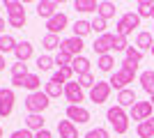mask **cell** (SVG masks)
Here are the masks:
<instances>
[{
  "label": "cell",
  "instance_id": "4",
  "mask_svg": "<svg viewBox=\"0 0 154 138\" xmlns=\"http://www.w3.org/2000/svg\"><path fill=\"white\" fill-rule=\"evenodd\" d=\"M152 111H154L152 101H136V104L131 106V113H129V118H131V120H136V122L140 124V122H145V120L154 118V115H152Z\"/></svg>",
  "mask_w": 154,
  "mask_h": 138
},
{
  "label": "cell",
  "instance_id": "36",
  "mask_svg": "<svg viewBox=\"0 0 154 138\" xmlns=\"http://www.w3.org/2000/svg\"><path fill=\"white\" fill-rule=\"evenodd\" d=\"M7 9V14H16V12H26V7H23V2H19V0H5V5H2Z\"/></svg>",
  "mask_w": 154,
  "mask_h": 138
},
{
  "label": "cell",
  "instance_id": "47",
  "mask_svg": "<svg viewBox=\"0 0 154 138\" xmlns=\"http://www.w3.org/2000/svg\"><path fill=\"white\" fill-rule=\"evenodd\" d=\"M2 69H5V55L0 53V72H2Z\"/></svg>",
  "mask_w": 154,
  "mask_h": 138
},
{
  "label": "cell",
  "instance_id": "2",
  "mask_svg": "<svg viewBox=\"0 0 154 138\" xmlns=\"http://www.w3.org/2000/svg\"><path fill=\"white\" fill-rule=\"evenodd\" d=\"M106 120H108V124L113 127V131L115 133H127V129H129V115H127V111H124L122 106H110L108 108V113H106Z\"/></svg>",
  "mask_w": 154,
  "mask_h": 138
},
{
  "label": "cell",
  "instance_id": "49",
  "mask_svg": "<svg viewBox=\"0 0 154 138\" xmlns=\"http://www.w3.org/2000/svg\"><path fill=\"white\" fill-rule=\"evenodd\" d=\"M0 138H2V127H0Z\"/></svg>",
  "mask_w": 154,
  "mask_h": 138
},
{
  "label": "cell",
  "instance_id": "21",
  "mask_svg": "<svg viewBox=\"0 0 154 138\" xmlns=\"http://www.w3.org/2000/svg\"><path fill=\"white\" fill-rule=\"evenodd\" d=\"M71 30H74V37H81V39H83L85 35L92 32V21L81 19V21H76V23H74V28H71Z\"/></svg>",
  "mask_w": 154,
  "mask_h": 138
},
{
  "label": "cell",
  "instance_id": "14",
  "mask_svg": "<svg viewBox=\"0 0 154 138\" xmlns=\"http://www.w3.org/2000/svg\"><path fill=\"white\" fill-rule=\"evenodd\" d=\"M154 46V39H152V32H145V30H140V32L136 35V48L138 51H152Z\"/></svg>",
  "mask_w": 154,
  "mask_h": 138
},
{
  "label": "cell",
  "instance_id": "30",
  "mask_svg": "<svg viewBox=\"0 0 154 138\" xmlns=\"http://www.w3.org/2000/svg\"><path fill=\"white\" fill-rule=\"evenodd\" d=\"M113 65H115V58H113L110 53H108V55H99V58H97V67H99L101 72H110Z\"/></svg>",
  "mask_w": 154,
  "mask_h": 138
},
{
  "label": "cell",
  "instance_id": "53",
  "mask_svg": "<svg viewBox=\"0 0 154 138\" xmlns=\"http://www.w3.org/2000/svg\"><path fill=\"white\" fill-rule=\"evenodd\" d=\"M152 32H154V28H152Z\"/></svg>",
  "mask_w": 154,
  "mask_h": 138
},
{
  "label": "cell",
  "instance_id": "52",
  "mask_svg": "<svg viewBox=\"0 0 154 138\" xmlns=\"http://www.w3.org/2000/svg\"><path fill=\"white\" fill-rule=\"evenodd\" d=\"M0 9H2V5H0Z\"/></svg>",
  "mask_w": 154,
  "mask_h": 138
},
{
  "label": "cell",
  "instance_id": "5",
  "mask_svg": "<svg viewBox=\"0 0 154 138\" xmlns=\"http://www.w3.org/2000/svg\"><path fill=\"white\" fill-rule=\"evenodd\" d=\"M64 97H67L69 106H81V101L85 99V92H83V87L78 85V81H69L64 85Z\"/></svg>",
  "mask_w": 154,
  "mask_h": 138
},
{
  "label": "cell",
  "instance_id": "42",
  "mask_svg": "<svg viewBox=\"0 0 154 138\" xmlns=\"http://www.w3.org/2000/svg\"><path fill=\"white\" fill-rule=\"evenodd\" d=\"M9 138H35V133L30 129H16V131H12Z\"/></svg>",
  "mask_w": 154,
  "mask_h": 138
},
{
  "label": "cell",
  "instance_id": "39",
  "mask_svg": "<svg viewBox=\"0 0 154 138\" xmlns=\"http://www.w3.org/2000/svg\"><path fill=\"white\" fill-rule=\"evenodd\" d=\"M127 48H129L127 37H117V35H115V41H113V51H115V53H120V51L127 53Z\"/></svg>",
  "mask_w": 154,
  "mask_h": 138
},
{
  "label": "cell",
  "instance_id": "15",
  "mask_svg": "<svg viewBox=\"0 0 154 138\" xmlns=\"http://www.w3.org/2000/svg\"><path fill=\"white\" fill-rule=\"evenodd\" d=\"M115 12H117V5L115 2H110V0H101L99 2V9H97V16H101V19H113L115 16Z\"/></svg>",
  "mask_w": 154,
  "mask_h": 138
},
{
  "label": "cell",
  "instance_id": "3",
  "mask_svg": "<svg viewBox=\"0 0 154 138\" xmlns=\"http://www.w3.org/2000/svg\"><path fill=\"white\" fill-rule=\"evenodd\" d=\"M48 106H51V97H48L44 90L30 92V94L26 97V111L30 113V115H42Z\"/></svg>",
  "mask_w": 154,
  "mask_h": 138
},
{
  "label": "cell",
  "instance_id": "44",
  "mask_svg": "<svg viewBox=\"0 0 154 138\" xmlns=\"http://www.w3.org/2000/svg\"><path fill=\"white\" fill-rule=\"evenodd\" d=\"M51 81H53V83H60V85H67V81H64L62 76H60V72H55V74H53V76H51Z\"/></svg>",
  "mask_w": 154,
  "mask_h": 138
},
{
  "label": "cell",
  "instance_id": "12",
  "mask_svg": "<svg viewBox=\"0 0 154 138\" xmlns=\"http://www.w3.org/2000/svg\"><path fill=\"white\" fill-rule=\"evenodd\" d=\"M83 39L81 37H67V39H62V46H60V51H67L69 55H74V58H78L81 55V51H83Z\"/></svg>",
  "mask_w": 154,
  "mask_h": 138
},
{
  "label": "cell",
  "instance_id": "27",
  "mask_svg": "<svg viewBox=\"0 0 154 138\" xmlns=\"http://www.w3.org/2000/svg\"><path fill=\"white\" fill-rule=\"evenodd\" d=\"M74 9H76V12H97V9H99V2H97V0H76V2H74Z\"/></svg>",
  "mask_w": 154,
  "mask_h": 138
},
{
  "label": "cell",
  "instance_id": "34",
  "mask_svg": "<svg viewBox=\"0 0 154 138\" xmlns=\"http://www.w3.org/2000/svg\"><path fill=\"white\" fill-rule=\"evenodd\" d=\"M71 62H74V55H69L67 51H58V55H55V65L58 67H71Z\"/></svg>",
  "mask_w": 154,
  "mask_h": 138
},
{
  "label": "cell",
  "instance_id": "23",
  "mask_svg": "<svg viewBox=\"0 0 154 138\" xmlns=\"http://www.w3.org/2000/svg\"><path fill=\"white\" fill-rule=\"evenodd\" d=\"M26 12H16V14H7V26L9 28H16V30H21V28L26 26Z\"/></svg>",
  "mask_w": 154,
  "mask_h": 138
},
{
  "label": "cell",
  "instance_id": "1",
  "mask_svg": "<svg viewBox=\"0 0 154 138\" xmlns=\"http://www.w3.org/2000/svg\"><path fill=\"white\" fill-rule=\"evenodd\" d=\"M136 74H138V67L129 65V62H122V67H120V69L110 76L108 83H110V87H115L117 92H120V90H127L129 83H134Z\"/></svg>",
  "mask_w": 154,
  "mask_h": 138
},
{
  "label": "cell",
  "instance_id": "37",
  "mask_svg": "<svg viewBox=\"0 0 154 138\" xmlns=\"http://www.w3.org/2000/svg\"><path fill=\"white\" fill-rule=\"evenodd\" d=\"M78 85L83 87V90H92L97 85V81H94L92 74H83V76H78Z\"/></svg>",
  "mask_w": 154,
  "mask_h": 138
},
{
  "label": "cell",
  "instance_id": "35",
  "mask_svg": "<svg viewBox=\"0 0 154 138\" xmlns=\"http://www.w3.org/2000/svg\"><path fill=\"white\" fill-rule=\"evenodd\" d=\"M122 21H124V23H127L129 28H131V30L140 26V16H138V12H127V14H124V16H122Z\"/></svg>",
  "mask_w": 154,
  "mask_h": 138
},
{
  "label": "cell",
  "instance_id": "16",
  "mask_svg": "<svg viewBox=\"0 0 154 138\" xmlns=\"http://www.w3.org/2000/svg\"><path fill=\"white\" fill-rule=\"evenodd\" d=\"M138 81H140V87L147 92L149 97H152V94H154V69H147V72H143L140 76H138Z\"/></svg>",
  "mask_w": 154,
  "mask_h": 138
},
{
  "label": "cell",
  "instance_id": "46",
  "mask_svg": "<svg viewBox=\"0 0 154 138\" xmlns=\"http://www.w3.org/2000/svg\"><path fill=\"white\" fill-rule=\"evenodd\" d=\"M2 32H5V19L0 16V37H2Z\"/></svg>",
  "mask_w": 154,
  "mask_h": 138
},
{
  "label": "cell",
  "instance_id": "9",
  "mask_svg": "<svg viewBox=\"0 0 154 138\" xmlns=\"http://www.w3.org/2000/svg\"><path fill=\"white\" fill-rule=\"evenodd\" d=\"M58 9H60V2L58 0H39L37 2V16L39 19H53L55 14H58Z\"/></svg>",
  "mask_w": 154,
  "mask_h": 138
},
{
  "label": "cell",
  "instance_id": "13",
  "mask_svg": "<svg viewBox=\"0 0 154 138\" xmlns=\"http://www.w3.org/2000/svg\"><path fill=\"white\" fill-rule=\"evenodd\" d=\"M58 133L60 138H78V129L71 120H58Z\"/></svg>",
  "mask_w": 154,
  "mask_h": 138
},
{
  "label": "cell",
  "instance_id": "48",
  "mask_svg": "<svg viewBox=\"0 0 154 138\" xmlns=\"http://www.w3.org/2000/svg\"><path fill=\"white\" fill-rule=\"evenodd\" d=\"M149 101H152V106H154V94H152V99H149Z\"/></svg>",
  "mask_w": 154,
  "mask_h": 138
},
{
  "label": "cell",
  "instance_id": "24",
  "mask_svg": "<svg viewBox=\"0 0 154 138\" xmlns=\"http://www.w3.org/2000/svg\"><path fill=\"white\" fill-rule=\"evenodd\" d=\"M42 46H44L46 51H55V48L60 51L62 41H60V37H58V35H51V32H46V35H44V39H42Z\"/></svg>",
  "mask_w": 154,
  "mask_h": 138
},
{
  "label": "cell",
  "instance_id": "20",
  "mask_svg": "<svg viewBox=\"0 0 154 138\" xmlns=\"http://www.w3.org/2000/svg\"><path fill=\"white\" fill-rule=\"evenodd\" d=\"M136 133H138V138H154V118L140 122L136 127Z\"/></svg>",
  "mask_w": 154,
  "mask_h": 138
},
{
  "label": "cell",
  "instance_id": "38",
  "mask_svg": "<svg viewBox=\"0 0 154 138\" xmlns=\"http://www.w3.org/2000/svg\"><path fill=\"white\" fill-rule=\"evenodd\" d=\"M106 28H108V21L106 19H101V16H94V19H92V30H94V32L106 35Z\"/></svg>",
  "mask_w": 154,
  "mask_h": 138
},
{
  "label": "cell",
  "instance_id": "11",
  "mask_svg": "<svg viewBox=\"0 0 154 138\" xmlns=\"http://www.w3.org/2000/svg\"><path fill=\"white\" fill-rule=\"evenodd\" d=\"M67 26H69V19H67V14H64V12H58L55 16H53V19H48V21H46V30H48L51 35L62 32V30H64Z\"/></svg>",
  "mask_w": 154,
  "mask_h": 138
},
{
  "label": "cell",
  "instance_id": "18",
  "mask_svg": "<svg viewBox=\"0 0 154 138\" xmlns=\"http://www.w3.org/2000/svg\"><path fill=\"white\" fill-rule=\"evenodd\" d=\"M138 99H136V92L134 90H120L117 92V106H122V108H127V106H134Z\"/></svg>",
  "mask_w": 154,
  "mask_h": 138
},
{
  "label": "cell",
  "instance_id": "50",
  "mask_svg": "<svg viewBox=\"0 0 154 138\" xmlns=\"http://www.w3.org/2000/svg\"><path fill=\"white\" fill-rule=\"evenodd\" d=\"M152 55H154V46H152Z\"/></svg>",
  "mask_w": 154,
  "mask_h": 138
},
{
  "label": "cell",
  "instance_id": "31",
  "mask_svg": "<svg viewBox=\"0 0 154 138\" xmlns=\"http://www.w3.org/2000/svg\"><path fill=\"white\" fill-rule=\"evenodd\" d=\"M44 92H46V94H48L51 99H55V97H60V94H64V85L48 81V83H46V87H44Z\"/></svg>",
  "mask_w": 154,
  "mask_h": 138
},
{
  "label": "cell",
  "instance_id": "32",
  "mask_svg": "<svg viewBox=\"0 0 154 138\" xmlns=\"http://www.w3.org/2000/svg\"><path fill=\"white\" fill-rule=\"evenodd\" d=\"M53 65H55V58H51V55H39L37 58V69L39 72H48Z\"/></svg>",
  "mask_w": 154,
  "mask_h": 138
},
{
  "label": "cell",
  "instance_id": "10",
  "mask_svg": "<svg viewBox=\"0 0 154 138\" xmlns=\"http://www.w3.org/2000/svg\"><path fill=\"white\" fill-rule=\"evenodd\" d=\"M67 120H71L74 124H85L90 122V111L85 106H67Z\"/></svg>",
  "mask_w": 154,
  "mask_h": 138
},
{
  "label": "cell",
  "instance_id": "28",
  "mask_svg": "<svg viewBox=\"0 0 154 138\" xmlns=\"http://www.w3.org/2000/svg\"><path fill=\"white\" fill-rule=\"evenodd\" d=\"M136 7H138V16H140V19H152V12H154L152 0H140Z\"/></svg>",
  "mask_w": 154,
  "mask_h": 138
},
{
  "label": "cell",
  "instance_id": "40",
  "mask_svg": "<svg viewBox=\"0 0 154 138\" xmlns=\"http://www.w3.org/2000/svg\"><path fill=\"white\" fill-rule=\"evenodd\" d=\"M108 129H103V127H97V129H90V131L85 133V138H108Z\"/></svg>",
  "mask_w": 154,
  "mask_h": 138
},
{
  "label": "cell",
  "instance_id": "43",
  "mask_svg": "<svg viewBox=\"0 0 154 138\" xmlns=\"http://www.w3.org/2000/svg\"><path fill=\"white\" fill-rule=\"evenodd\" d=\"M58 72H60V76H62V78L67 81V83H69V81H71V76H74V69H71V67H60Z\"/></svg>",
  "mask_w": 154,
  "mask_h": 138
},
{
  "label": "cell",
  "instance_id": "8",
  "mask_svg": "<svg viewBox=\"0 0 154 138\" xmlns=\"http://www.w3.org/2000/svg\"><path fill=\"white\" fill-rule=\"evenodd\" d=\"M113 41H115V35H110V32L99 35L94 39V44H92V48H94L97 55H108V53L113 51Z\"/></svg>",
  "mask_w": 154,
  "mask_h": 138
},
{
  "label": "cell",
  "instance_id": "7",
  "mask_svg": "<svg viewBox=\"0 0 154 138\" xmlns=\"http://www.w3.org/2000/svg\"><path fill=\"white\" fill-rule=\"evenodd\" d=\"M14 101H16V94H14V90H12V87H2V90H0V118L12 115V111H14Z\"/></svg>",
  "mask_w": 154,
  "mask_h": 138
},
{
  "label": "cell",
  "instance_id": "29",
  "mask_svg": "<svg viewBox=\"0 0 154 138\" xmlns=\"http://www.w3.org/2000/svg\"><path fill=\"white\" fill-rule=\"evenodd\" d=\"M23 87L30 92H39V87H42V78H39L37 74H28L26 81H23Z\"/></svg>",
  "mask_w": 154,
  "mask_h": 138
},
{
  "label": "cell",
  "instance_id": "25",
  "mask_svg": "<svg viewBox=\"0 0 154 138\" xmlns=\"http://www.w3.org/2000/svg\"><path fill=\"white\" fill-rule=\"evenodd\" d=\"M140 60H143V51H138V48H134V46H129L127 53H124V62L138 67V65H140Z\"/></svg>",
  "mask_w": 154,
  "mask_h": 138
},
{
  "label": "cell",
  "instance_id": "41",
  "mask_svg": "<svg viewBox=\"0 0 154 138\" xmlns=\"http://www.w3.org/2000/svg\"><path fill=\"white\" fill-rule=\"evenodd\" d=\"M131 32H134V30H131L122 19L117 21V26H115V35H117V37H127V35H131Z\"/></svg>",
  "mask_w": 154,
  "mask_h": 138
},
{
  "label": "cell",
  "instance_id": "17",
  "mask_svg": "<svg viewBox=\"0 0 154 138\" xmlns=\"http://www.w3.org/2000/svg\"><path fill=\"white\" fill-rule=\"evenodd\" d=\"M14 55H16V60H19V62H28V60L32 58V44H30V41H19V46H16Z\"/></svg>",
  "mask_w": 154,
  "mask_h": 138
},
{
  "label": "cell",
  "instance_id": "33",
  "mask_svg": "<svg viewBox=\"0 0 154 138\" xmlns=\"http://www.w3.org/2000/svg\"><path fill=\"white\" fill-rule=\"evenodd\" d=\"M28 65L26 62H16V65H12V78H26L28 76Z\"/></svg>",
  "mask_w": 154,
  "mask_h": 138
},
{
  "label": "cell",
  "instance_id": "19",
  "mask_svg": "<svg viewBox=\"0 0 154 138\" xmlns=\"http://www.w3.org/2000/svg\"><path fill=\"white\" fill-rule=\"evenodd\" d=\"M71 69H74V74H78V76L90 74V60L85 58V55H78V58H74V62H71Z\"/></svg>",
  "mask_w": 154,
  "mask_h": 138
},
{
  "label": "cell",
  "instance_id": "45",
  "mask_svg": "<svg viewBox=\"0 0 154 138\" xmlns=\"http://www.w3.org/2000/svg\"><path fill=\"white\" fill-rule=\"evenodd\" d=\"M35 138H53V133L48 131V129H42V131L35 133Z\"/></svg>",
  "mask_w": 154,
  "mask_h": 138
},
{
  "label": "cell",
  "instance_id": "6",
  "mask_svg": "<svg viewBox=\"0 0 154 138\" xmlns=\"http://www.w3.org/2000/svg\"><path fill=\"white\" fill-rule=\"evenodd\" d=\"M110 83L108 81H97V85L90 90V101H94L97 106L99 104H103V101H108V97H110Z\"/></svg>",
  "mask_w": 154,
  "mask_h": 138
},
{
  "label": "cell",
  "instance_id": "51",
  "mask_svg": "<svg viewBox=\"0 0 154 138\" xmlns=\"http://www.w3.org/2000/svg\"><path fill=\"white\" fill-rule=\"evenodd\" d=\"M152 21H154V12H152Z\"/></svg>",
  "mask_w": 154,
  "mask_h": 138
},
{
  "label": "cell",
  "instance_id": "26",
  "mask_svg": "<svg viewBox=\"0 0 154 138\" xmlns=\"http://www.w3.org/2000/svg\"><path fill=\"white\" fill-rule=\"evenodd\" d=\"M26 129H30V131H42L44 129V118L42 115H28L26 118Z\"/></svg>",
  "mask_w": 154,
  "mask_h": 138
},
{
  "label": "cell",
  "instance_id": "22",
  "mask_svg": "<svg viewBox=\"0 0 154 138\" xmlns=\"http://www.w3.org/2000/svg\"><path fill=\"white\" fill-rule=\"evenodd\" d=\"M16 46H19V41L14 39L12 35H2V37H0V53H2V55L14 53V51H16Z\"/></svg>",
  "mask_w": 154,
  "mask_h": 138
}]
</instances>
